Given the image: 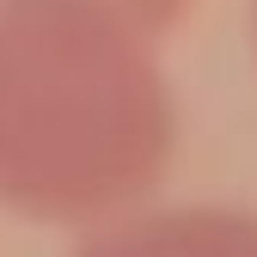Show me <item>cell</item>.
Returning <instances> with one entry per match:
<instances>
[{
	"label": "cell",
	"instance_id": "1",
	"mask_svg": "<svg viewBox=\"0 0 257 257\" xmlns=\"http://www.w3.org/2000/svg\"><path fill=\"white\" fill-rule=\"evenodd\" d=\"M178 98L153 37L104 0H0V208L104 227L172 172Z\"/></svg>",
	"mask_w": 257,
	"mask_h": 257
},
{
	"label": "cell",
	"instance_id": "2",
	"mask_svg": "<svg viewBox=\"0 0 257 257\" xmlns=\"http://www.w3.org/2000/svg\"><path fill=\"white\" fill-rule=\"evenodd\" d=\"M104 7H116L128 25H141L147 37L159 43V37H172V31L196 13V0H104Z\"/></svg>",
	"mask_w": 257,
	"mask_h": 257
},
{
	"label": "cell",
	"instance_id": "3",
	"mask_svg": "<svg viewBox=\"0 0 257 257\" xmlns=\"http://www.w3.org/2000/svg\"><path fill=\"white\" fill-rule=\"evenodd\" d=\"M251 31H257V0H251Z\"/></svg>",
	"mask_w": 257,
	"mask_h": 257
}]
</instances>
